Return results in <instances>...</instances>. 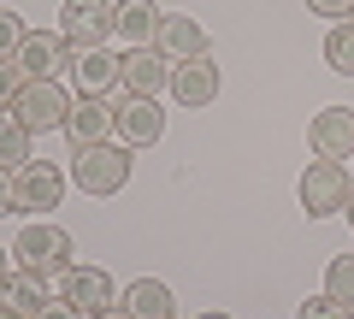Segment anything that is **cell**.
Returning <instances> with one entry per match:
<instances>
[{
  "label": "cell",
  "mask_w": 354,
  "mask_h": 319,
  "mask_svg": "<svg viewBox=\"0 0 354 319\" xmlns=\"http://www.w3.org/2000/svg\"><path fill=\"white\" fill-rule=\"evenodd\" d=\"M6 118H12L18 130H30V136L65 130V118H71V95H65L59 77H30L24 89L6 101Z\"/></svg>",
  "instance_id": "6da1fadb"
},
{
  "label": "cell",
  "mask_w": 354,
  "mask_h": 319,
  "mask_svg": "<svg viewBox=\"0 0 354 319\" xmlns=\"http://www.w3.org/2000/svg\"><path fill=\"white\" fill-rule=\"evenodd\" d=\"M71 255H77L71 230H65V225H53V219H30V225L12 237V260H18L24 272H41V278H53V272L65 278V272L77 266Z\"/></svg>",
  "instance_id": "7a4b0ae2"
},
{
  "label": "cell",
  "mask_w": 354,
  "mask_h": 319,
  "mask_svg": "<svg viewBox=\"0 0 354 319\" xmlns=\"http://www.w3.org/2000/svg\"><path fill=\"white\" fill-rule=\"evenodd\" d=\"M71 183L83 195H118L130 183V148L118 142H88L71 154Z\"/></svg>",
  "instance_id": "3957f363"
},
{
  "label": "cell",
  "mask_w": 354,
  "mask_h": 319,
  "mask_svg": "<svg viewBox=\"0 0 354 319\" xmlns=\"http://www.w3.org/2000/svg\"><path fill=\"white\" fill-rule=\"evenodd\" d=\"M295 195H301V213L307 219H337L342 207H348L354 183H348V172H342V160H307Z\"/></svg>",
  "instance_id": "277c9868"
},
{
  "label": "cell",
  "mask_w": 354,
  "mask_h": 319,
  "mask_svg": "<svg viewBox=\"0 0 354 319\" xmlns=\"http://www.w3.org/2000/svg\"><path fill=\"white\" fill-rule=\"evenodd\" d=\"M59 36L71 42L77 53L83 48H106L118 36V6L113 0H65L59 6Z\"/></svg>",
  "instance_id": "5b68a950"
},
{
  "label": "cell",
  "mask_w": 354,
  "mask_h": 319,
  "mask_svg": "<svg viewBox=\"0 0 354 319\" xmlns=\"http://www.w3.org/2000/svg\"><path fill=\"white\" fill-rule=\"evenodd\" d=\"M65 201V172L53 160H30L24 172H12V213H53Z\"/></svg>",
  "instance_id": "8992f818"
},
{
  "label": "cell",
  "mask_w": 354,
  "mask_h": 319,
  "mask_svg": "<svg viewBox=\"0 0 354 319\" xmlns=\"http://www.w3.org/2000/svg\"><path fill=\"white\" fill-rule=\"evenodd\" d=\"M118 83H124V95L160 101V95L171 89V60H165L160 48H130L124 60H118Z\"/></svg>",
  "instance_id": "52a82bcc"
},
{
  "label": "cell",
  "mask_w": 354,
  "mask_h": 319,
  "mask_svg": "<svg viewBox=\"0 0 354 319\" xmlns=\"http://www.w3.org/2000/svg\"><path fill=\"white\" fill-rule=\"evenodd\" d=\"M65 136H71L77 148H88V142H113L118 136V107L106 101V95H77L71 118H65Z\"/></svg>",
  "instance_id": "ba28073f"
},
{
  "label": "cell",
  "mask_w": 354,
  "mask_h": 319,
  "mask_svg": "<svg viewBox=\"0 0 354 319\" xmlns=\"http://www.w3.org/2000/svg\"><path fill=\"white\" fill-rule=\"evenodd\" d=\"M307 148L319 160H354V107H325L307 125Z\"/></svg>",
  "instance_id": "9c48e42d"
},
{
  "label": "cell",
  "mask_w": 354,
  "mask_h": 319,
  "mask_svg": "<svg viewBox=\"0 0 354 319\" xmlns=\"http://www.w3.org/2000/svg\"><path fill=\"white\" fill-rule=\"evenodd\" d=\"M59 295L77 307L83 319H95V313H106V307H118V290H113V278H106L101 266H71L65 272V284H59Z\"/></svg>",
  "instance_id": "30bf717a"
},
{
  "label": "cell",
  "mask_w": 354,
  "mask_h": 319,
  "mask_svg": "<svg viewBox=\"0 0 354 319\" xmlns=\"http://www.w3.org/2000/svg\"><path fill=\"white\" fill-rule=\"evenodd\" d=\"M12 60L24 65V77H59L65 65L77 60V48L59 36V30H30V36H24V48H18Z\"/></svg>",
  "instance_id": "8fae6325"
},
{
  "label": "cell",
  "mask_w": 354,
  "mask_h": 319,
  "mask_svg": "<svg viewBox=\"0 0 354 319\" xmlns=\"http://www.w3.org/2000/svg\"><path fill=\"white\" fill-rule=\"evenodd\" d=\"M218 83H225V77H218L213 53L171 65V101H177V107H213V101H218Z\"/></svg>",
  "instance_id": "7c38bea8"
},
{
  "label": "cell",
  "mask_w": 354,
  "mask_h": 319,
  "mask_svg": "<svg viewBox=\"0 0 354 319\" xmlns=\"http://www.w3.org/2000/svg\"><path fill=\"white\" fill-rule=\"evenodd\" d=\"M160 136H165V107L148 101V95H124V107H118V142L124 148H153Z\"/></svg>",
  "instance_id": "4fadbf2b"
},
{
  "label": "cell",
  "mask_w": 354,
  "mask_h": 319,
  "mask_svg": "<svg viewBox=\"0 0 354 319\" xmlns=\"http://www.w3.org/2000/svg\"><path fill=\"white\" fill-rule=\"evenodd\" d=\"M153 48H160L171 65H183V60H201V53H207V30H201V18H189V12H165L160 42H153Z\"/></svg>",
  "instance_id": "5bb4252c"
},
{
  "label": "cell",
  "mask_w": 354,
  "mask_h": 319,
  "mask_svg": "<svg viewBox=\"0 0 354 319\" xmlns=\"http://www.w3.org/2000/svg\"><path fill=\"white\" fill-rule=\"evenodd\" d=\"M53 295H48V278H41V272H6V284H0V307H6V313H24V319H36L41 307H48Z\"/></svg>",
  "instance_id": "9a60e30c"
},
{
  "label": "cell",
  "mask_w": 354,
  "mask_h": 319,
  "mask_svg": "<svg viewBox=\"0 0 354 319\" xmlns=\"http://www.w3.org/2000/svg\"><path fill=\"white\" fill-rule=\"evenodd\" d=\"M71 83H77V95H113L118 89V60L106 48H83L71 60Z\"/></svg>",
  "instance_id": "2e32d148"
},
{
  "label": "cell",
  "mask_w": 354,
  "mask_h": 319,
  "mask_svg": "<svg viewBox=\"0 0 354 319\" xmlns=\"http://www.w3.org/2000/svg\"><path fill=\"white\" fill-rule=\"evenodd\" d=\"M160 24H165V12L153 0H124L118 6V42H130V48H153L160 42Z\"/></svg>",
  "instance_id": "e0dca14e"
},
{
  "label": "cell",
  "mask_w": 354,
  "mask_h": 319,
  "mask_svg": "<svg viewBox=\"0 0 354 319\" xmlns=\"http://www.w3.org/2000/svg\"><path fill=\"white\" fill-rule=\"evenodd\" d=\"M124 307H130L136 319H171V290H165L160 278H136V284L124 290Z\"/></svg>",
  "instance_id": "ac0fdd59"
},
{
  "label": "cell",
  "mask_w": 354,
  "mask_h": 319,
  "mask_svg": "<svg viewBox=\"0 0 354 319\" xmlns=\"http://www.w3.org/2000/svg\"><path fill=\"white\" fill-rule=\"evenodd\" d=\"M30 130H18L12 118H0V172H6V178H12V172H24L30 160H36V154H30Z\"/></svg>",
  "instance_id": "d6986e66"
},
{
  "label": "cell",
  "mask_w": 354,
  "mask_h": 319,
  "mask_svg": "<svg viewBox=\"0 0 354 319\" xmlns=\"http://www.w3.org/2000/svg\"><path fill=\"white\" fill-rule=\"evenodd\" d=\"M325 65H330L337 77H354V18L330 24V36H325Z\"/></svg>",
  "instance_id": "ffe728a7"
},
{
  "label": "cell",
  "mask_w": 354,
  "mask_h": 319,
  "mask_svg": "<svg viewBox=\"0 0 354 319\" xmlns=\"http://www.w3.org/2000/svg\"><path fill=\"white\" fill-rule=\"evenodd\" d=\"M325 295H337L342 307H354V255H337L325 266Z\"/></svg>",
  "instance_id": "44dd1931"
},
{
  "label": "cell",
  "mask_w": 354,
  "mask_h": 319,
  "mask_svg": "<svg viewBox=\"0 0 354 319\" xmlns=\"http://www.w3.org/2000/svg\"><path fill=\"white\" fill-rule=\"evenodd\" d=\"M24 36H30V30H24V18H18L12 6H0V60H12V53L24 48Z\"/></svg>",
  "instance_id": "7402d4cb"
},
{
  "label": "cell",
  "mask_w": 354,
  "mask_h": 319,
  "mask_svg": "<svg viewBox=\"0 0 354 319\" xmlns=\"http://www.w3.org/2000/svg\"><path fill=\"white\" fill-rule=\"evenodd\" d=\"M295 319H354V307H342L337 295H307V302L295 307Z\"/></svg>",
  "instance_id": "603a6c76"
},
{
  "label": "cell",
  "mask_w": 354,
  "mask_h": 319,
  "mask_svg": "<svg viewBox=\"0 0 354 319\" xmlns=\"http://www.w3.org/2000/svg\"><path fill=\"white\" fill-rule=\"evenodd\" d=\"M24 83H30V77H24V65H18V60H0V113H6V101H12V95L24 89Z\"/></svg>",
  "instance_id": "cb8c5ba5"
},
{
  "label": "cell",
  "mask_w": 354,
  "mask_h": 319,
  "mask_svg": "<svg viewBox=\"0 0 354 319\" xmlns=\"http://www.w3.org/2000/svg\"><path fill=\"white\" fill-rule=\"evenodd\" d=\"M307 12L313 18H337L342 24V18H354V0H307Z\"/></svg>",
  "instance_id": "d4e9b609"
},
{
  "label": "cell",
  "mask_w": 354,
  "mask_h": 319,
  "mask_svg": "<svg viewBox=\"0 0 354 319\" xmlns=\"http://www.w3.org/2000/svg\"><path fill=\"white\" fill-rule=\"evenodd\" d=\"M36 319H83V313H77V307H71V302H65V295H53V302H48V307H41V313H36Z\"/></svg>",
  "instance_id": "484cf974"
},
{
  "label": "cell",
  "mask_w": 354,
  "mask_h": 319,
  "mask_svg": "<svg viewBox=\"0 0 354 319\" xmlns=\"http://www.w3.org/2000/svg\"><path fill=\"white\" fill-rule=\"evenodd\" d=\"M0 213H12V178L0 172Z\"/></svg>",
  "instance_id": "4316f807"
},
{
  "label": "cell",
  "mask_w": 354,
  "mask_h": 319,
  "mask_svg": "<svg viewBox=\"0 0 354 319\" xmlns=\"http://www.w3.org/2000/svg\"><path fill=\"white\" fill-rule=\"evenodd\" d=\"M95 319H136V313H130V307L118 302V307H106V313H95Z\"/></svg>",
  "instance_id": "83f0119b"
},
{
  "label": "cell",
  "mask_w": 354,
  "mask_h": 319,
  "mask_svg": "<svg viewBox=\"0 0 354 319\" xmlns=\"http://www.w3.org/2000/svg\"><path fill=\"white\" fill-rule=\"evenodd\" d=\"M6 272H12V248H0V284H6Z\"/></svg>",
  "instance_id": "f1b7e54d"
},
{
  "label": "cell",
  "mask_w": 354,
  "mask_h": 319,
  "mask_svg": "<svg viewBox=\"0 0 354 319\" xmlns=\"http://www.w3.org/2000/svg\"><path fill=\"white\" fill-rule=\"evenodd\" d=\"M342 219H348V225H354V195H348V207H342Z\"/></svg>",
  "instance_id": "f546056e"
},
{
  "label": "cell",
  "mask_w": 354,
  "mask_h": 319,
  "mask_svg": "<svg viewBox=\"0 0 354 319\" xmlns=\"http://www.w3.org/2000/svg\"><path fill=\"white\" fill-rule=\"evenodd\" d=\"M0 319H24V313H6V307H0Z\"/></svg>",
  "instance_id": "4dcf8cb0"
},
{
  "label": "cell",
  "mask_w": 354,
  "mask_h": 319,
  "mask_svg": "<svg viewBox=\"0 0 354 319\" xmlns=\"http://www.w3.org/2000/svg\"><path fill=\"white\" fill-rule=\"evenodd\" d=\"M201 319H230V313H201Z\"/></svg>",
  "instance_id": "1f68e13d"
}]
</instances>
